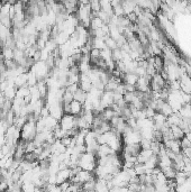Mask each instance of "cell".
<instances>
[{
    "label": "cell",
    "instance_id": "1",
    "mask_svg": "<svg viewBox=\"0 0 191 192\" xmlns=\"http://www.w3.org/2000/svg\"><path fill=\"white\" fill-rule=\"evenodd\" d=\"M97 160H98V157L96 155L86 152V153H83L80 156L78 166L81 170L89 171V172H95L96 167H97Z\"/></svg>",
    "mask_w": 191,
    "mask_h": 192
},
{
    "label": "cell",
    "instance_id": "2",
    "mask_svg": "<svg viewBox=\"0 0 191 192\" xmlns=\"http://www.w3.org/2000/svg\"><path fill=\"white\" fill-rule=\"evenodd\" d=\"M59 125L66 133L73 130V129H78L76 128V117L73 115H63L59 121Z\"/></svg>",
    "mask_w": 191,
    "mask_h": 192
},
{
    "label": "cell",
    "instance_id": "3",
    "mask_svg": "<svg viewBox=\"0 0 191 192\" xmlns=\"http://www.w3.org/2000/svg\"><path fill=\"white\" fill-rule=\"evenodd\" d=\"M100 103H101V107L104 109L110 108L114 105V92L104 91V93L101 96Z\"/></svg>",
    "mask_w": 191,
    "mask_h": 192
},
{
    "label": "cell",
    "instance_id": "4",
    "mask_svg": "<svg viewBox=\"0 0 191 192\" xmlns=\"http://www.w3.org/2000/svg\"><path fill=\"white\" fill-rule=\"evenodd\" d=\"M71 179V169H65L61 170L56 174V185H60L63 182L70 181Z\"/></svg>",
    "mask_w": 191,
    "mask_h": 192
},
{
    "label": "cell",
    "instance_id": "5",
    "mask_svg": "<svg viewBox=\"0 0 191 192\" xmlns=\"http://www.w3.org/2000/svg\"><path fill=\"white\" fill-rule=\"evenodd\" d=\"M70 108H71V115L76 116V117L81 116V115L83 114V105L76 100H73L72 102L70 103Z\"/></svg>",
    "mask_w": 191,
    "mask_h": 192
},
{
    "label": "cell",
    "instance_id": "6",
    "mask_svg": "<svg viewBox=\"0 0 191 192\" xmlns=\"http://www.w3.org/2000/svg\"><path fill=\"white\" fill-rule=\"evenodd\" d=\"M114 154H116V153L108 146V145H99L98 152H97V157H98V159L114 155Z\"/></svg>",
    "mask_w": 191,
    "mask_h": 192
},
{
    "label": "cell",
    "instance_id": "7",
    "mask_svg": "<svg viewBox=\"0 0 191 192\" xmlns=\"http://www.w3.org/2000/svg\"><path fill=\"white\" fill-rule=\"evenodd\" d=\"M121 80H124V84L135 86L138 81V76L135 73H124L123 76H121Z\"/></svg>",
    "mask_w": 191,
    "mask_h": 192
},
{
    "label": "cell",
    "instance_id": "8",
    "mask_svg": "<svg viewBox=\"0 0 191 192\" xmlns=\"http://www.w3.org/2000/svg\"><path fill=\"white\" fill-rule=\"evenodd\" d=\"M96 192H109V188L107 184L106 180H100V179H96Z\"/></svg>",
    "mask_w": 191,
    "mask_h": 192
},
{
    "label": "cell",
    "instance_id": "9",
    "mask_svg": "<svg viewBox=\"0 0 191 192\" xmlns=\"http://www.w3.org/2000/svg\"><path fill=\"white\" fill-rule=\"evenodd\" d=\"M104 22L102 20L99 19L98 17L95 16L93 15L92 18H91V22H90V28H91V31H97V29H100V28L104 27Z\"/></svg>",
    "mask_w": 191,
    "mask_h": 192
},
{
    "label": "cell",
    "instance_id": "10",
    "mask_svg": "<svg viewBox=\"0 0 191 192\" xmlns=\"http://www.w3.org/2000/svg\"><path fill=\"white\" fill-rule=\"evenodd\" d=\"M91 44H92V48H96V50L102 51V50H105V48H106L105 39H102V38L92 37V38H91Z\"/></svg>",
    "mask_w": 191,
    "mask_h": 192
},
{
    "label": "cell",
    "instance_id": "11",
    "mask_svg": "<svg viewBox=\"0 0 191 192\" xmlns=\"http://www.w3.org/2000/svg\"><path fill=\"white\" fill-rule=\"evenodd\" d=\"M73 97H74V100L76 101H78V102L84 105V102H86V100H87V92H84L83 90H81L80 88H79V89L74 92Z\"/></svg>",
    "mask_w": 191,
    "mask_h": 192
},
{
    "label": "cell",
    "instance_id": "12",
    "mask_svg": "<svg viewBox=\"0 0 191 192\" xmlns=\"http://www.w3.org/2000/svg\"><path fill=\"white\" fill-rule=\"evenodd\" d=\"M105 44H106V47L109 48L110 51H114V50H116V48H118L117 42H116L114 38H111L110 36H107L106 38H105Z\"/></svg>",
    "mask_w": 191,
    "mask_h": 192
},
{
    "label": "cell",
    "instance_id": "13",
    "mask_svg": "<svg viewBox=\"0 0 191 192\" xmlns=\"http://www.w3.org/2000/svg\"><path fill=\"white\" fill-rule=\"evenodd\" d=\"M35 184L33 182H24L22 185V192H34L35 191Z\"/></svg>",
    "mask_w": 191,
    "mask_h": 192
},
{
    "label": "cell",
    "instance_id": "14",
    "mask_svg": "<svg viewBox=\"0 0 191 192\" xmlns=\"http://www.w3.org/2000/svg\"><path fill=\"white\" fill-rule=\"evenodd\" d=\"M1 54L3 55V59H5V61L14 60V50H11V48L3 47L2 53H1Z\"/></svg>",
    "mask_w": 191,
    "mask_h": 192
},
{
    "label": "cell",
    "instance_id": "15",
    "mask_svg": "<svg viewBox=\"0 0 191 192\" xmlns=\"http://www.w3.org/2000/svg\"><path fill=\"white\" fill-rule=\"evenodd\" d=\"M95 187H96V179L95 180H91V181H88L87 183H84L83 185H82L83 191H87V192L95 190Z\"/></svg>",
    "mask_w": 191,
    "mask_h": 192
},
{
    "label": "cell",
    "instance_id": "16",
    "mask_svg": "<svg viewBox=\"0 0 191 192\" xmlns=\"http://www.w3.org/2000/svg\"><path fill=\"white\" fill-rule=\"evenodd\" d=\"M188 179L191 181V173H189V174H188Z\"/></svg>",
    "mask_w": 191,
    "mask_h": 192
}]
</instances>
